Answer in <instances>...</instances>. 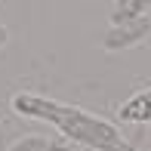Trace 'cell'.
Masks as SVG:
<instances>
[{
  "label": "cell",
  "instance_id": "3",
  "mask_svg": "<svg viewBox=\"0 0 151 151\" xmlns=\"http://www.w3.org/2000/svg\"><path fill=\"white\" fill-rule=\"evenodd\" d=\"M120 117L133 120V123H151V90H142V93L129 96L120 105Z\"/></svg>",
  "mask_w": 151,
  "mask_h": 151
},
{
  "label": "cell",
  "instance_id": "7",
  "mask_svg": "<svg viewBox=\"0 0 151 151\" xmlns=\"http://www.w3.org/2000/svg\"><path fill=\"white\" fill-rule=\"evenodd\" d=\"M6 40H9V31H6L3 25H0V50H3V46H6Z\"/></svg>",
  "mask_w": 151,
  "mask_h": 151
},
{
  "label": "cell",
  "instance_id": "1",
  "mask_svg": "<svg viewBox=\"0 0 151 151\" xmlns=\"http://www.w3.org/2000/svg\"><path fill=\"white\" fill-rule=\"evenodd\" d=\"M12 111L22 114V117L50 123L62 133V139L77 142L90 151H139L133 142H127L120 136V129L111 120L96 117V114L77 105H65V102L46 99V96H37V93H16L12 96Z\"/></svg>",
  "mask_w": 151,
  "mask_h": 151
},
{
  "label": "cell",
  "instance_id": "5",
  "mask_svg": "<svg viewBox=\"0 0 151 151\" xmlns=\"http://www.w3.org/2000/svg\"><path fill=\"white\" fill-rule=\"evenodd\" d=\"M9 151H50V139L46 136H22L9 145Z\"/></svg>",
  "mask_w": 151,
  "mask_h": 151
},
{
  "label": "cell",
  "instance_id": "6",
  "mask_svg": "<svg viewBox=\"0 0 151 151\" xmlns=\"http://www.w3.org/2000/svg\"><path fill=\"white\" fill-rule=\"evenodd\" d=\"M50 151H90L83 145H77V142H68L62 139V136H56V139H50Z\"/></svg>",
  "mask_w": 151,
  "mask_h": 151
},
{
  "label": "cell",
  "instance_id": "2",
  "mask_svg": "<svg viewBox=\"0 0 151 151\" xmlns=\"http://www.w3.org/2000/svg\"><path fill=\"white\" fill-rule=\"evenodd\" d=\"M151 37V12L136 22H123V25H111L102 37V50L108 52H120V50H133V46L145 43Z\"/></svg>",
  "mask_w": 151,
  "mask_h": 151
},
{
  "label": "cell",
  "instance_id": "4",
  "mask_svg": "<svg viewBox=\"0 0 151 151\" xmlns=\"http://www.w3.org/2000/svg\"><path fill=\"white\" fill-rule=\"evenodd\" d=\"M148 16V3L142 0H123V3L114 6L111 12V25H123V22H136V19Z\"/></svg>",
  "mask_w": 151,
  "mask_h": 151
}]
</instances>
